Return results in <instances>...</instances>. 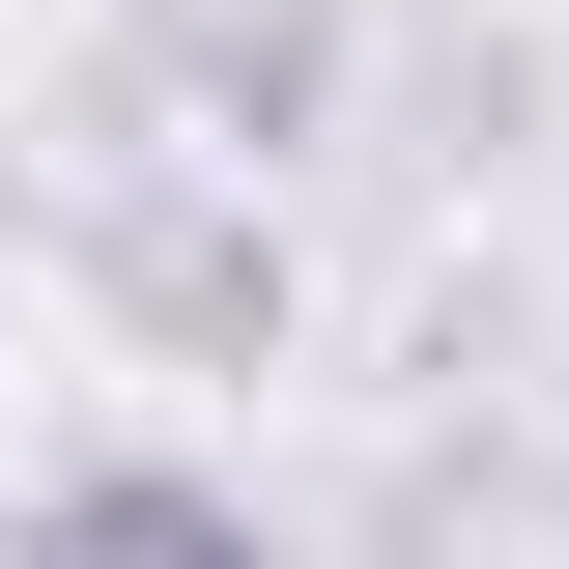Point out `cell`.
Wrapping results in <instances>:
<instances>
[{"mask_svg":"<svg viewBox=\"0 0 569 569\" xmlns=\"http://www.w3.org/2000/svg\"><path fill=\"white\" fill-rule=\"evenodd\" d=\"M142 86L200 171H284V142L342 114V0H142Z\"/></svg>","mask_w":569,"mask_h":569,"instance_id":"cell-2","label":"cell"},{"mask_svg":"<svg viewBox=\"0 0 569 569\" xmlns=\"http://www.w3.org/2000/svg\"><path fill=\"white\" fill-rule=\"evenodd\" d=\"M86 284H114L171 370H257V342H284V228H257V171H142V200H86Z\"/></svg>","mask_w":569,"mask_h":569,"instance_id":"cell-1","label":"cell"},{"mask_svg":"<svg viewBox=\"0 0 569 569\" xmlns=\"http://www.w3.org/2000/svg\"><path fill=\"white\" fill-rule=\"evenodd\" d=\"M0 569H284V512L228 456H58V485L0 512Z\"/></svg>","mask_w":569,"mask_h":569,"instance_id":"cell-3","label":"cell"}]
</instances>
